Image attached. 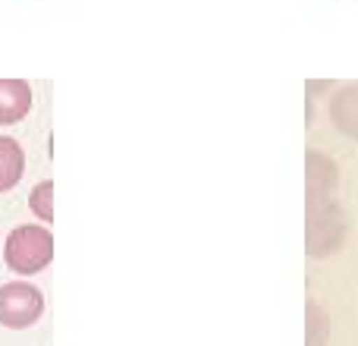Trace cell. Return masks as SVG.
Instances as JSON below:
<instances>
[{"label":"cell","mask_w":358,"mask_h":346,"mask_svg":"<svg viewBox=\"0 0 358 346\" xmlns=\"http://www.w3.org/2000/svg\"><path fill=\"white\" fill-rule=\"evenodd\" d=\"M3 261L19 277H35L54 261V233L48 223H19L3 242Z\"/></svg>","instance_id":"1"},{"label":"cell","mask_w":358,"mask_h":346,"mask_svg":"<svg viewBox=\"0 0 358 346\" xmlns=\"http://www.w3.org/2000/svg\"><path fill=\"white\" fill-rule=\"evenodd\" d=\"M346 236V214L334 198L324 202H311L308 214H305V249L311 258H327L336 252Z\"/></svg>","instance_id":"2"},{"label":"cell","mask_w":358,"mask_h":346,"mask_svg":"<svg viewBox=\"0 0 358 346\" xmlns=\"http://www.w3.org/2000/svg\"><path fill=\"white\" fill-rule=\"evenodd\" d=\"M44 315V296L29 280H10L0 286V324L6 331L31 328Z\"/></svg>","instance_id":"3"},{"label":"cell","mask_w":358,"mask_h":346,"mask_svg":"<svg viewBox=\"0 0 358 346\" xmlns=\"http://www.w3.org/2000/svg\"><path fill=\"white\" fill-rule=\"evenodd\" d=\"M336 164L330 161L324 151H308L305 155V192H308V205L311 202H324L336 192Z\"/></svg>","instance_id":"4"},{"label":"cell","mask_w":358,"mask_h":346,"mask_svg":"<svg viewBox=\"0 0 358 346\" xmlns=\"http://www.w3.org/2000/svg\"><path fill=\"white\" fill-rule=\"evenodd\" d=\"M31 85L25 79H0V126H13L29 117L31 111Z\"/></svg>","instance_id":"5"},{"label":"cell","mask_w":358,"mask_h":346,"mask_svg":"<svg viewBox=\"0 0 358 346\" xmlns=\"http://www.w3.org/2000/svg\"><path fill=\"white\" fill-rule=\"evenodd\" d=\"M327 113L343 136L358 139V82H349V85L336 88V95L330 98Z\"/></svg>","instance_id":"6"},{"label":"cell","mask_w":358,"mask_h":346,"mask_svg":"<svg viewBox=\"0 0 358 346\" xmlns=\"http://www.w3.org/2000/svg\"><path fill=\"white\" fill-rule=\"evenodd\" d=\"M25 173V151L13 136H0V192H10L19 186Z\"/></svg>","instance_id":"7"},{"label":"cell","mask_w":358,"mask_h":346,"mask_svg":"<svg viewBox=\"0 0 358 346\" xmlns=\"http://www.w3.org/2000/svg\"><path fill=\"white\" fill-rule=\"evenodd\" d=\"M29 208L35 211V217H38L41 223H50V221H54V183H50V179H44V183H38L35 189H31Z\"/></svg>","instance_id":"8"},{"label":"cell","mask_w":358,"mask_h":346,"mask_svg":"<svg viewBox=\"0 0 358 346\" xmlns=\"http://www.w3.org/2000/svg\"><path fill=\"white\" fill-rule=\"evenodd\" d=\"M327 318H324V312L317 309V303H308V346H324L327 340Z\"/></svg>","instance_id":"9"}]
</instances>
